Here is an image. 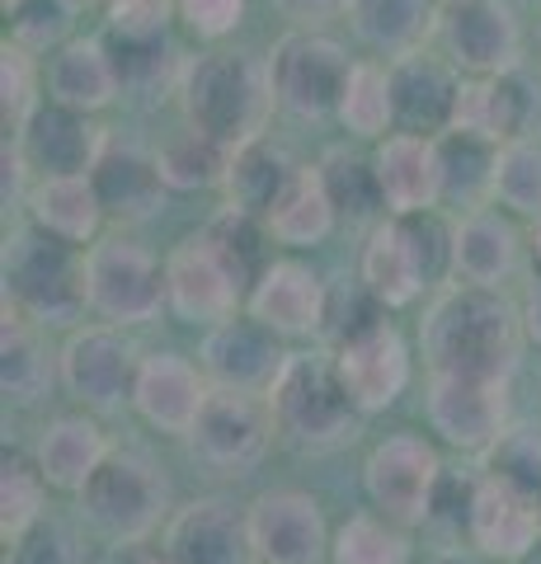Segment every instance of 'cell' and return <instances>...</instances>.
<instances>
[{"mask_svg": "<svg viewBox=\"0 0 541 564\" xmlns=\"http://www.w3.org/2000/svg\"><path fill=\"white\" fill-rule=\"evenodd\" d=\"M47 489L52 485L43 480L39 462L6 447V462H0V536H6V545L47 522Z\"/></svg>", "mask_w": 541, "mask_h": 564, "instance_id": "obj_36", "label": "cell"}, {"mask_svg": "<svg viewBox=\"0 0 541 564\" xmlns=\"http://www.w3.org/2000/svg\"><path fill=\"white\" fill-rule=\"evenodd\" d=\"M155 161H161V174L170 188H213L226 180V165H231V151L217 147V141H207L198 132H180L170 137L161 151H155Z\"/></svg>", "mask_w": 541, "mask_h": 564, "instance_id": "obj_42", "label": "cell"}, {"mask_svg": "<svg viewBox=\"0 0 541 564\" xmlns=\"http://www.w3.org/2000/svg\"><path fill=\"white\" fill-rule=\"evenodd\" d=\"M180 20L198 39H226L246 20V0H180Z\"/></svg>", "mask_w": 541, "mask_h": 564, "instance_id": "obj_48", "label": "cell"}, {"mask_svg": "<svg viewBox=\"0 0 541 564\" xmlns=\"http://www.w3.org/2000/svg\"><path fill=\"white\" fill-rule=\"evenodd\" d=\"M358 62H348L339 39L316 29H292L273 43L269 52V76H273V99L278 109L296 122H321L339 113V99L348 90Z\"/></svg>", "mask_w": 541, "mask_h": 564, "instance_id": "obj_8", "label": "cell"}, {"mask_svg": "<svg viewBox=\"0 0 541 564\" xmlns=\"http://www.w3.org/2000/svg\"><path fill=\"white\" fill-rule=\"evenodd\" d=\"M532 263H537V278H541V217L532 221Z\"/></svg>", "mask_w": 541, "mask_h": 564, "instance_id": "obj_53", "label": "cell"}, {"mask_svg": "<svg viewBox=\"0 0 541 564\" xmlns=\"http://www.w3.org/2000/svg\"><path fill=\"white\" fill-rule=\"evenodd\" d=\"M522 329H528L532 344H541V278L528 288V302H522Z\"/></svg>", "mask_w": 541, "mask_h": 564, "instance_id": "obj_51", "label": "cell"}, {"mask_svg": "<svg viewBox=\"0 0 541 564\" xmlns=\"http://www.w3.org/2000/svg\"><path fill=\"white\" fill-rule=\"evenodd\" d=\"M518 250L522 240L513 231L509 217L499 212H466V217L452 226V273L470 288H504L518 269Z\"/></svg>", "mask_w": 541, "mask_h": 564, "instance_id": "obj_30", "label": "cell"}, {"mask_svg": "<svg viewBox=\"0 0 541 564\" xmlns=\"http://www.w3.org/2000/svg\"><path fill=\"white\" fill-rule=\"evenodd\" d=\"M6 564H85V555H80V541H76L72 527L47 518V522L33 527L29 536H20L10 545Z\"/></svg>", "mask_w": 541, "mask_h": 564, "instance_id": "obj_45", "label": "cell"}, {"mask_svg": "<svg viewBox=\"0 0 541 564\" xmlns=\"http://www.w3.org/2000/svg\"><path fill=\"white\" fill-rule=\"evenodd\" d=\"M123 95V80H118V66L109 57V43L104 39H66L57 47V57L47 66V99L66 104L76 113H99Z\"/></svg>", "mask_w": 541, "mask_h": 564, "instance_id": "obj_29", "label": "cell"}, {"mask_svg": "<svg viewBox=\"0 0 541 564\" xmlns=\"http://www.w3.org/2000/svg\"><path fill=\"white\" fill-rule=\"evenodd\" d=\"M66 24H72V6L66 0H29V6L14 14V39L10 43H20L24 52H47L52 43H62V33Z\"/></svg>", "mask_w": 541, "mask_h": 564, "instance_id": "obj_46", "label": "cell"}, {"mask_svg": "<svg viewBox=\"0 0 541 564\" xmlns=\"http://www.w3.org/2000/svg\"><path fill=\"white\" fill-rule=\"evenodd\" d=\"M439 43L470 80L504 76L522 62V24L509 0H452L439 10Z\"/></svg>", "mask_w": 541, "mask_h": 564, "instance_id": "obj_12", "label": "cell"}, {"mask_svg": "<svg viewBox=\"0 0 541 564\" xmlns=\"http://www.w3.org/2000/svg\"><path fill=\"white\" fill-rule=\"evenodd\" d=\"M39 62H33V52H24L20 43L0 47V109H6V132L14 128L20 132L24 122L39 113Z\"/></svg>", "mask_w": 541, "mask_h": 564, "instance_id": "obj_44", "label": "cell"}, {"mask_svg": "<svg viewBox=\"0 0 541 564\" xmlns=\"http://www.w3.org/2000/svg\"><path fill=\"white\" fill-rule=\"evenodd\" d=\"M358 282L387 311H400V306L419 302V292L433 282L400 217H387V221L372 226L368 245H363V259H358Z\"/></svg>", "mask_w": 541, "mask_h": 564, "instance_id": "obj_26", "label": "cell"}, {"mask_svg": "<svg viewBox=\"0 0 541 564\" xmlns=\"http://www.w3.org/2000/svg\"><path fill=\"white\" fill-rule=\"evenodd\" d=\"M344 20L368 47L391 57L419 52L429 33H439L433 0H344Z\"/></svg>", "mask_w": 541, "mask_h": 564, "instance_id": "obj_33", "label": "cell"}, {"mask_svg": "<svg viewBox=\"0 0 541 564\" xmlns=\"http://www.w3.org/2000/svg\"><path fill=\"white\" fill-rule=\"evenodd\" d=\"M443 475H447V466L429 437L391 433V437H381L368 452V462H363V489H368L372 513L414 532V527H429L433 494H439Z\"/></svg>", "mask_w": 541, "mask_h": 564, "instance_id": "obj_9", "label": "cell"}, {"mask_svg": "<svg viewBox=\"0 0 541 564\" xmlns=\"http://www.w3.org/2000/svg\"><path fill=\"white\" fill-rule=\"evenodd\" d=\"M66 6H72V10H85V6H95V0H66Z\"/></svg>", "mask_w": 541, "mask_h": 564, "instance_id": "obj_56", "label": "cell"}, {"mask_svg": "<svg viewBox=\"0 0 541 564\" xmlns=\"http://www.w3.org/2000/svg\"><path fill=\"white\" fill-rule=\"evenodd\" d=\"M109 433L99 429L90 414H57L43 429L39 447H33V462H39L43 480L62 494H80L95 480V470L109 462Z\"/></svg>", "mask_w": 541, "mask_h": 564, "instance_id": "obj_28", "label": "cell"}, {"mask_svg": "<svg viewBox=\"0 0 541 564\" xmlns=\"http://www.w3.org/2000/svg\"><path fill=\"white\" fill-rule=\"evenodd\" d=\"M321 184L329 193V207H335L339 221H372L387 198H381V184H377V165L354 155L348 147H335L321 155Z\"/></svg>", "mask_w": 541, "mask_h": 564, "instance_id": "obj_37", "label": "cell"}, {"mask_svg": "<svg viewBox=\"0 0 541 564\" xmlns=\"http://www.w3.org/2000/svg\"><path fill=\"white\" fill-rule=\"evenodd\" d=\"M429 564H470V560H466L462 551H443V555H433Z\"/></svg>", "mask_w": 541, "mask_h": 564, "instance_id": "obj_54", "label": "cell"}, {"mask_svg": "<svg viewBox=\"0 0 541 564\" xmlns=\"http://www.w3.org/2000/svg\"><path fill=\"white\" fill-rule=\"evenodd\" d=\"M325 311H329V282L306 259H273L259 273L250 302H246V315H255L259 325H269L283 339L321 334Z\"/></svg>", "mask_w": 541, "mask_h": 564, "instance_id": "obj_20", "label": "cell"}, {"mask_svg": "<svg viewBox=\"0 0 541 564\" xmlns=\"http://www.w3.org/2000/svg\"><path fill=\"white\" fill-rule=\"evenodd\" d=\"M377 184L391 217H419L443 207V170H439V137L391 132L372 155Z\"/></svg>", "mask_w": 541, "mask_h": 564, "instance_id": "obj_24", "label": "cell"}, {"mask_svg": "<svg viewBox=\"0 0 541 564\" xmlns=\"http://www.w3.org/2000/svg\"><path fill=\"white\" fill-rule=\"evenodd\" d=\"M198 367L207 372V381L221 386V391H250V395H269V386L278 381L288 362L283 334H273L269 325H259L255 315H231L203 334L198 348Z\"/></svg>", "mask_w": 541, "mask_h": 564, "instance_id": "obj_15", "label": "cell"}, {"mask_svg": "<svg viewBox=\"0 0 541 564\" xmlns=\"http://www.w3.org/2000/svg\"><path fill=\"white\" fill-rule=\"evenodd\" d=\"M335 226H339V217H335V207H329L321 170L306 165L302 180H296L292 193L283 198V207L269 217V236L278 245H288V250H311V245H321Z\"/></svg>", "mask_w": 541, "mask_h": 564, "instance_id": "obj_35", "label": "cell"}, {"mask_svg": "<svg viewBox=\"0 0 541 564\" xmlns=\"http://www.w3.org/2000/svg\"><path fill=\"white\" fill-rule=\"evenodd\" d=\"M57 377L62 367L52 362V352L43 344V325L6 302V325H0V391H6V400L14 404L43 400Z\"/></svg>", "mask_w": 541, "mask_h": 564, "instance_id": "obj_31", "label": "cell"}, {"mask_svg": "<svg viewBox=\"0 0 541 564\" xmlns=\"http://www.w3.org/2000/svg\"><path fill=\"white\" fill-rule=\"evenodd\" d=\"M480 475H490V480L541 503V429L537 423H509V433L480 456Z\"/></svg>", "mask_w": 541, "mask_h": 564, "instance_id": "obj_41", "label": "cell"}, {"mask_svg": "<svg viewBox=\"0 0 541 564\" xmlns=\"http://www.w3.org/2000/svg\"><path fill=\"white\" fill-rule=\"evenodd\" d=\"M269 414L278 429V443L302 452V456H325L339 452L358 437V404L348 400L335 352H288L283 372L269 386Z\"/></svg>", "mask_w": 541, "mask_h": 564, "instance_id": "obj_3", "label": "cell"}, {"mask_svg": "<svg viewBox=\"0 0 541 564\" xmlns=\"http://www.w3.org/2000/svg\"><path fill=\"white\" fill-rule=\"evenodd\" d=\"M161 551L174 564H255L250 518L221 494H203V499L174 508L161 532Z\"/></svg>", "mask_w": 541, "mask_h": 564, "instance_id": "obj_19", "label": "cell"}, {"mask_svg": "<svg viewBox=\"0 0 541 564\" xmlns=\"http://www.w3.org/2000/svg\"><path fill=\"white\" fill-rule=\"evenodd\" d=\"M541 109V90L528 70H504V76H485V80H466L462 85V104H457V132H476L495 147H513L528 141L532 122Z\"/></svg>", "mask_w": 541, "mask_h": 564, "instance_id": "obj_21", "label": "cell"}, {"mask_svg": "<svg viewBox=\"0 0 541 564\" xmlns=\"http://www.w3.org/2000/svg\"><path fill=\"white\" fill-rule=\"evenodd\" d=\"M14 147L24 151V161L39 180H76V174H95L104 147H109V132L90 113H76L66 104L47 99L14 132Z\"/></svg>", "mask_w": 541, "mask_h": 564, "instance_id": "obj_17", "label": "cell"}, {"mask_svg": "<svg viewBox=\"0 0 541 564\" xmlns=\"http://www.w3.org/2000/svg\"><path fill=\"white\" fill-rule=\"evenodd\" d=\"M273 6L296 24H321L329 14H344V0H273Z\"/></svg>", "mask_w": 541, "mask_h": 564, "instance_id": "obj_50", "label": "cell"}, {"mask_svg": "<svg viewBox=\"0 0 541 564\" xmlns=\"http://www.w3.org/2000/svg\"><path fill=\"white\" fill-rule=\"evenodd\" d=\"M495 141H485L476 132H443L439 137V170H443V203L480 212L485 198H495V165H499Z\"/></svg>", "mask_w": 541, "mask_h": 564, "instance_id": "obj_34", "label": "cell"}, {"mask_svg": "<svg viewBox=\"0 0 541 564\" xmlns=\"http://www.w3.org/2000/svg\"><path fill=\"white\" fill-rule=\"evenodd\" d=\"M85 288H90V311L99 315V325L118 329L147 325L170 306L165 263L123 231L99 236L85 250Z\"/></svg>", "mask_w": 541, "mask_h": 564, "instance_id": "obj_7", "label": "cell"}, {"mask_svg": "<svg viewBox=\"0 0 541 564\" xmlns=\"http://www.w3.org/2000/svg\"><path fill=\"white\" fill-rule=\"evenodd\" d=\"M165 292H170V311L184 325H221L240 315V306L250 302L255 278L226 245L207 231L184 236L174 250L165 254Z\"/></svg>", "mask_w": 541, "mask_h": 564, "instance_id": "obj_6", "label": "cell"}, {"mask_svg": "<svg viewBox=\"0 0 541 564\" xmlns=\"http://www.w3.org/2000/svg\"><path fill=\"white\" fill-rule=\"evenodd\" d=\"M142 358L147 352H137V344L128 339V329L85 325L57 352V367H62L66 395H76L90 414H118L123 404H132Z\"/></svg>", "mask_w": 541, "mask_h": 564, "instance_id": "obj_10", "label": "cell"}, {"mask_svg": "<svg viewBox=\"0 0 541 564\" xmlns=\"http://www.w3.org/2000/svg\"><path fill=\"white\" fill-rule=\"evenodd\" d=\"M118 564H174L161 545H128L123 555H118Z\"/></svg>", "mask_w": 541, "mask_h": 564, "instance_id": "obj_52", "label": "cell"}, {"mask_svg": "<svg viewBox=\"0 0 541 564\" xmlns=\"http://www.w3.org/2000/svg\"><path fill=\"white\" fill-rule=\"evenodd\" d=\"M522 306H513L495 288L452 282L433 296L419 321V348H424L429 377H480L509 381L522 358Z\"/></svg>", "mask_w": 541, "mask_h": 564, "instance_id": "obj_1", "label": "cell"}, {"mask_svg": "<svg viewBox=\"0 0 541 564\" xmlns=\"http://www.w3.org/2000/svg\"><path fill=\"white\" fill-rule=\"evenodd\" d=\"M410 560H414L410 532L381 513L344 518L335 545H329V564H410Z\"/></svg>", "mask_w": 541, "mask_h": 564, "instance_id": "obj_40", "label": "cell"}, {"mask_svg": "<svg viewBox=\"0 0 541 564\" xmlns=\"http://www.w3.org/2000/svg\"><path fill=\"white\" fill-rule=\"evenodd\" d=\"M335 352V367H339V381L348 400L358 404V414H381L405 395L410 386V348L400 339V329L381 315L368 329L348 334L344 344L329 348Z\"/></svg>", "mask_w": 541, "mask_h": 564, "instance_id": "obj_16", "label": "cell"}, {"mask_svg": "<svg viewBox=\"0 0 541 564\" xmlns=\"http://www.w3.org/2000/svg\"><path fill=\"white\" fill-rule=\"evenodd\" d=\"M255 564H329L335 532L325 508L306 489H264L246 503Z\"/></svg>", "mask_w": 541, "mask_h": 564, "instance_id": "obj_13", "label": "cell"}, {"mask_svg": "<svg viewBox=\"0 0 541 564\" xmlns=\"http://www.w3.org/2000/svg\"><path fill=\"white\" fill-rule=\"evenodd\" d=\"M213 381L203 367H194L180 352H147L142 372H137V391H132V410L142 414L151 429L161 433H184L198 423Z\"/></svg>", "mask_w": 541, "mask_h": 564, "instance_id": "obj_22", "label": "cell"}, {"mask_svg": "<svg viewBox=\"0 0 541 564\" xmlns=\"http://www.w3.org/2000/svg\"><path fill=\"white\" fill-rule=\"evenodd\" d=\"M180 0H109V33H165Z\"/></svg>", "mask_w": 541, "mask_h": 564, "instance_id": "obj_49", "label": "cell"}, {"mask_svg": "<svg viewBox=\"0 0 541 564\" xmlns=\"http://www.w3.org/2000/svg\"><path fill=\"white\" fill-rule=\"evenodd\" d=\"M306 165H296L283 147H273L269 137L250 141V147L231 151V165H226V207L231 212H246L255 221H269L283 198L292 193V184L302 180Z\"/></svg>", "mask_w": 541, "mask_h": 564, "instance_id": "obj_27", "label": "cell"}, {"mask_svg": "<svg viewBox=\"0 0 541 564\" xmlns=\"http://www.w3.org/2000/svg\"><path fill=\"white\" fill-rule=\"evenodd\" d=\"M443 6H452V0H443Z\"/></svg>", "mask_w": 541, "mask_h": 564, "instance_id": "obj_58", "label": "cell"}, {"mask_svg": "<svg viewBox=\"0 0 541 564\" xmlns=\"http://www.w3.org/2000/svg\"><path fill=\"white\" fill-rule=\"evenodd\" d=\"M104 217H109V212H104L90 174H76V180H39L29 188V221L66 245H95Z\"/></svg>", "mask_w": 541, "mask_h": 564, "instance_id": "obj_32", "label": "cell"}, {"mask_svg": "<svg viewBox=\"0 0 541 564\" xmlns=\"http://www.w3.org/2000/svg\"><path fill=\"white\" fill-rule=\"evenodd\" d=\"M0 6H6V14H10V20H14V14H20V10L29 6V0H0Z\"/></svg>", "mask_w": 541, "mask_h": 564, "instance_id": "obj_55", "label": "cell"}, {"mask_svg": "<svg viewBox=\"0 0 541 564\" xmlns=\"http://www.w3.org/2000/svg\"><path fill=\"white\" fill-rule=\"evenodd\" d=\"M391 99H396V132L410 137H443L457 122L462 104V70L439 52L419 47L396 57L391 66Z\"/></svg>", "mask_w": 541, "mask_h": 564, "instance_id": "obj_18", "label": "cell"}, {"mask_svg": "<svg viewBox=\"0 0 541 564\" xmlns=\"http://www.w3.org/2000/svg\"><path fill=\"white\" fill-rule=\"evenodd\" d=\"M476 485H480V475H443V485L439 494H433V513H429V527L433 532H443L447 541H457L466 536V527H470V503H476Z\"/></svg>", "mask_w": 541, "mask_h": 564, "instance_id": "obj_47", "label": "cell"}, {"mask_svg": "<svg viewBox=\"0 0 541 564\" xmlns=\"http://www.w3.org/2000/svg\"><path fill=\"white\" fill-rule=\"evenodd\" d=\"M0 273H6V302L39 325H72L90 311L85 250L39 231V226H20L6 236Z\"/></svg>", "mask_w": 541, "mask_h": 564, "instance_id": "obj_5", "label": "cell"}, {"mask_svg": "<svg viewBox=\"0 0 541 564\" xmlns=\"http://www.w3.org/2000/svg\"><path fill=\"white\" fill-rule=\"evenodd\" d=\"M104 43H109V57L128 95H155L174 76H184V66L174 62L170 33H109Z\"/></svg>", "mask_w": 541, "mask_h": 564, "instance_id": "obj_38", "label": "cell"}, {"mask_svg": "<svg viewBox=\"0 0 541 564\" xmlns=\"http://www.w3.org/2000/svg\"><path fill=\"white\" fill-rule=\"evenodd\" d=\"M466 541L499 564H522L541 545V503L509 489V485L490 480V475H480Z\"/></svg>", "mask_w": 541, "mask_h": 564, "instance_id": "obj_23", "label": "cell"}, {"mask_svg": "<svg viewBox=\"0 0 541 564\" xmlns=\"http://www.w3.org/2000/svg\"><path fill=\"white\" fill-rule=\"evenodd\" d=\"M339 122L363 141H387L396 132V99H391V70L377 62H358L348 76V90L339 99Z\"/></svg>", "mask_w": 541, "mask_h": 564, "instance_id": "obj_39", "label": "cell"}, {"mask_svg": "<svg viewBox=\"0 0 541 564\" xmlns=\"http://www.w3.org/2000/svg\"><path fill=\"white\" fill-rule=\"evenodd\" d=\"M522 564H541V545H537V551H532L528 560H522Z\"/></svg>", "mask_w": 541, "mask_h": 564, "instance_id": "obj_57", "label": "cell"}, {"mask_svg": "<svg viewBox=\"0 0 541 564\" xmlns=\"http://www.w3.org/2000/svg\"><path fill=\"white\" fill-rule=\"evenodd\" d=\"M76 499H80L85 527L95 536L113 541L118 551L147 545L151 532H165V522L174 518L165 470L155 466V456L137 447H113L109 462L95 470V480Z\"/></svg>", "mask_w": 541, "mask_h": 564, "instance_id": "obj_4", "label": "cell"}, {"mask_svg": "<svg viewBox=\"0 0 541 564\" xmlns=\"http://www.w3.org/2000/svg\"><path fill=\"white\" fill-rule=\"evenodd\" d=\"M495 203L513 217H541V141H513L495 165Z\"/></svg>", "mask_w": 541, "mask_h": 564, "instance_id": "obj_43", "label": "cell"}, {"mask_svg": "<svg viewBox=\"0 0 541 564\" xmlns=\"http://www.w3.org/2000/svg\"><path fill=\"white\" fill-rule=\"evenodd\" d=\"M429 429L457 452L485 456L509 433V381L480 377H429L424 395Z\"/></svg>", "mask_w": 541, "mask_h": 564, "instance_id": "obj_14", "label": "cell"}, {"mask_svg": "<svg viewBox=\"0 0 541 564\" xmlns=\"http://www.w3.org/2000/svg\"><path fill=\"white\" fill-rule=\"evenodd\" d=\"M90 180L99 188L104 212L118 217V221H147V217H155L161 203H165V193H170L155 151L137 147V141H109Z\"/></svg>", "mask_w": 541, "mask_h": 564, "instance_id": "obj_25", "label": "cell"}, {"mask_svg": "<svg viewBox=\"0 0 541 564\" xmlns=\"http://www.w3.org/2000/svg\"><path fill=\"white\" fill-rule=\"evenodd\" d=\"M180 109L184 128L226 151H240L264 137L269 113L278 109L269 62L250 57V52H198L180 76Z\"/></svg>", "mask_w": 541, "mask_h": 564, "instance_id": "obj_2", "label": "cell"}, {"mask_svg": "<svg viewBox=\"0 0 541 564\" xmlns=\"http://www.w3.org/2000/svg\"><path fill=\"white\" fill-rule=\"evenodd\" d=\"M273 414L264 395L250 391H221L213 386L198 423L188 429V447L203 466H213L221 475H250L273 447Z\"/></svg>", "mask_w": 541, "mask_h": 564, "instance_id": "obj_11", "label": "cell"}]
</instances>
